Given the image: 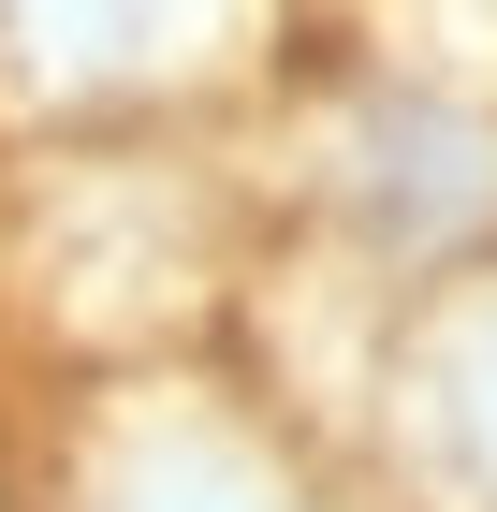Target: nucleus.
<instances>
[{"instance_id": "f257e3e1", "label": "nucleus", "mask_w": 497, "mask_h": 512, "mask_svg": "<svg viewBox=\"0 0 497 512\" xmlns=\"http://www.w3.org/2000/svg\"><path fill=\"white\" fill-rule=\"evenodd\" d=\"M249 249H264V191L249 161H205L147 118L59 132L15 176V308H30V366L59 381H132V366H191L220 352L234 293H249Z\"/></svg>"}, {"instance_id": "f03ea898", "label": "nucleus", "mask_w": 497, "mask_h": 512, "mask_svg": "<svg viewBox=\"0 0 497 512\" xmlns=\"http://www.w3.org/2000/svg\"><path fill=\"white\" fill-rule=\"evenodd\" d=\"M278 235L337 249L381 293L497 264V74L454 44H307L278 74V132L249 161Z\"/></svg>"}, {"instance_id": "7ed1b4c3", "label": "nucleus", "mask_w": 497, "mask_h": 512, "mask_svg": "<svg viewBox=\"0 0 497 512\" xmlns=\"http://www.w3.org/2000/svg\"><path fill=\"white\" fill-rule=\"evenodd\" d=\"M30 498L44 512H366V483L278 395L191 352V366H132V381H59L30 425Z\"/></svg>"}, {"instance_id": "20e7f679", "label": "nucleus", "mask_w": 497, "mask_h": 512, "mask_svg": "<svg viewBox=\"0 0 497 512\" xmlns=\"http://www.w3.org/2000/svg\"><path fill=\"white\" fill-rule=\"evenodd\" d=\"M366 512H497V264L395 308L381 395L351 425Z\"/></svg>"}, {"instance_id": "39448f33", "label": "nucleus", "mask_w": 497, "mask_h": 512, "mask_svg": "<svg viewBox=\"0 0 497 512\" xmlns=\"http://www.w3.org/2000/svg\"><path fill=\"white\" fill-rule=\"evenodd\" d=\"M0 88L44 132L147 118L176 88V0H0Z\"/></svg>"}, {"instance_id": "423d86ee", "label": "nucleus", "mask_w": 497, "mask_h": 512, "mask_svg": "<svg viewBox=\"0 0 497 512\" xmlns=\"http://www.w3.org/2000/svg\"><path fill=\"white\" fill-rule=\"evenodd\" d=\"M0 512H44L30 498V425H15V410H0Z\"/></svg>"}]
</instances>
